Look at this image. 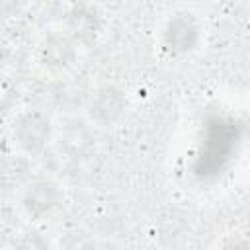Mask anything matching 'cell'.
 <instances>
[{
  "label": "cell",
  "instance_id": "obj_4",
  "mask_svg": "<svg viewBox=\"0 0 250 250\" xmlns=\"http://www.w3.org/2000/svg\"><path fill=\"white\" fill-rule=\"evenodd\" d=\"M78 61V43L66 31L47 33L37 47V62L45 72L64 74Z\"/></svg>",
  "mask_w": 250,
  "mask_h": 250
},
{
  "label": "cell",
  "instance_id": "obj_8",
  "mask_svg": "<svg viewBox=\"0 0 250 250\" xmlns=\"http://www.w3.org/2000/svg\"><path fill=\"white\" fill-rule=\"evenodd\" d=\"M16 250H51V244H49V238H45L43 232L27 230L18 238Z\"/></svg>",
  "mask_w": 250,
  "mask_h": 250
},
{
  "label": "cell",
  "instance_id": "obj_5",
  "mask_svg": "<svg viewBox=\"0 0 250 250\" xmlns=\"http://www.w3.org/2000/svg\"><path fill=\"white\" fill-rule=\"evenodd\" d=\"M129 100L127 94L115 84H102L98 86L86 104L88 117L98 127H113L117 125L123 115L127 113Z\"/></svg>",
  "mask_w": 250,
  "mask_h": 250
},
{
  "label": "cell",
  "instance_id": "obj_11",
  "mask_svg": "<svg viewBox=\"0 0 250 250\" xmlns=\"http://www.w3.org/2000/svg\"><path fill=\"white\" fill-rule=\"evenodd\" d=\"M6 61H8V49H6V45L0 41V70L4 68Z\"/></svg>",
  "mask_w": 250,
  "mask_h": 250
},
{
  "label": "cell",
  "instance_id": "obj_3",
  "mask_svg": "<svg viewBox=\"0 0 250 250\" xmlns=\"http://www.w3.org/2000/svg\"><path fill=\"white\" fill-rule=\"evenodd\" d=\"M62 199L64 191L61 184L51 178H31V182L20 191V205L33 221L51 217L61 207Z\"/></svg>",
  "mask_w": 250,
  "mask_h": 250
},
{
  "label": "cell",
  "instance_id": "obj_1",
  "mask_svg": "<svg viewBox=\"0 0 250 250\" xmlns=\"http://www.w3.org/2000/svg\"><path fill=\"white\" fill-rule=\"evenodd\" d=\"M10 137L20 154L35 158L51 145L55 137V125L41 109H21L10 123Z\"/></svg>",
  "mask_w": 250,
  "mask_h": 250
},
{
  "label": "cell",
  "instance_id": "obj_7",
  "mask_svg": "<svg viewBox=\"0 0 250 250\" xmlns=\"http://www.w3.org/2000/svg\"><path fill=\"white\" fill-rule=\"evenodd\" d=\"M31 158L14 152L0 156V193H20L31 182Z\"/></svg>",
  "mask_w": 250,
  "mask_h": 250
},
{
  "label": "cell",
  "instance_id": "obj_10",
  "mask_svg": "<svg viewBox=\"0 0 250 250\" xmlns=\"http://www.w3.org/2000/svg\"><path fill=\"white\" fill-rule=\"evenodd\" d=\"M223 250H248V244H246L244 238H234V240H230Z\"/></svg>",
  "mask_w": 250,
  "mask_h": 250
},
{
  "label": "cell",
  "instance_id": "obj_2",
  "mask_svg": "<svg viewBox=\"0 0 250 250\" xmlns=\"http://www.w3.org/2000/svg\"><path fill=\"white\" fill-rule=\"evenodd\" d=\"M203 37L199 18L189 10L172 12L160 27V47L170 57H184L193 53Z\"/></svg>",
  "mask_w": 250,
  "mask_h": 250
},
{
  "label": "cell",
  "instance_id": "obj_6",
  "mask_svg": "<svg viewBox=\"0 0 250 250\" xmlns=\"http://www.w3.org/2000/svg\"><path fill=\"white\" fill-rule=\"evenodd\" d=\"M102 12L92 4H74L66 12V33L76 43H90L102 31Z\"/></svg>",
  "mask_w": 250,
  "mask_h": 250
},
{
  "label": "cell",
  "instance_id": "obj_9",
  "mask_svg": "<svg viewBox=\"0 0 250 250\" xmlns=\"http://www.w3.org/2000/svg\"><path fill=\"white\" fill-rule=\"evenodd\" d=\"M61 250H94V242L82 232H68L61 242Z\"/></svg>",
  "mask_w": 250,
  "mask_h": 250
}]
</instances>
